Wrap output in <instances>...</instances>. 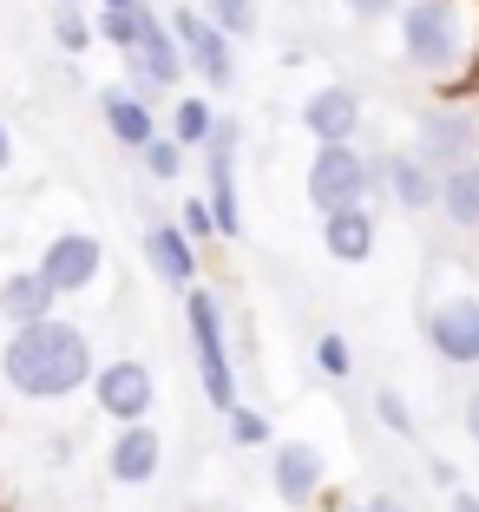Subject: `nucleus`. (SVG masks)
<instances>
[{"label":"nucleus","instance_id":"6","mask_svg":"<svg viewBox=\"0 0 479 512\" xmlns=\"http://www.w3.org/2000/svg\"><path fill=\"white\" fill-rule=\"evenodd\" d=\"M171 33H178V53H184V73H197L210 92H230V79H237V53H230V33H217L197 7H178V14L165 20Z\"/></svg>","mask_w":479,"mask_h":512},{"label":"nucleus","instance_id":"33","mask_svg":"<svg viewBox=\"0 0 479 512\" xmlns=\"http://www.w3.org/2000/svg\"><path fill=\"white\" fill-rule=\"evenodd\" d=\"M361 512H407V506H401V499H388V493H381V499H368Z\"/></svg>","mask_w":479,"mask_h":512},{"label":"nucleus","instance_id":"34","mask_svg":"<svg viewBox=\"0 0 479 512\" xmlns=\"http://www.w3.org/2000/svg\"><path fill=\"white\" fill-rule=\"evenodd\" d=\"M466 427H473V440H479V394L466 401Z\"/></svg>","mask_w":479,"mask_h":512},{"label":"nucleus","instance_id":"27","mask_svg":"<svg viewBox=\"0 0 479 512\" xmlns=\"http://www.w3.org/2000/svg\"><path fill=\"white\" fill-rule=\"evenodd\" d=\"M224 421H230V440H237V447H263V440H270V421H263L256 407H243V401L230 407Z\"/></svg>","mask_w":479,"mask_h":512},{"label":"nucleus","instance_id":"1","mask_svg":"<svg viewBox=\"0 0 479 512\" xmlns=\"http://www.w3.org/2000/svg\"><path fill=\"white\" fill-rule=\"evenodd\" d=\"M92 342L79 322L46 316L27 329H7L0 348V381L20 394V401H73L79 388H92Z\"/></svg>","mask_w":479,"mask_h":512},{"label":"nucleus","instance_id":"28","mask_svg":"<svg viewBox=\"0 0 479 512\" xmlns=\"http://www.w3.org/2000/svg\"><path fill=\"white\" fill-rule=\"evenodd\" d=\"M178 230H184L191 243H210V237H217V217H210L204 197H184V204H178Z\"/></svg>","mask_w":479,"mask_h":512},{"label":"nucleus","instance_id":"10","mask_svg":"<svg viewBox=\"0 0 479 512\" xmlns=\"http://www.w3.org/2000/svg\"><path fill=\"white\" fill-rule=\"evenodd\" d=\"M473 151H479V119H473V112L440 106V112H427V119H420V145H414V158H427L434 171L479 165Z\"/></svg>","mask_w":479,"mask_h":512},{"label":"nucleus","instance_id":"7","mask_svg":"<svg viewBox=\"0 0 479 512\" xmlns=\"http://www.w3.org/2000/svg\"><path fill=\"white\" fill-rule=\"evenodd\" d=\"M92 401L112 427H132V421H151V401H158V381H151L145 362L119 355V362L92 368Z\"/></svg>","mask_w":479,"mask_h":512},{"label":"nucleus","instance_id":"9","mask_svg":"<svg viewBox=\"0 0 479 512\" xmlns=\"http://www.w3.org/2000/svg\"><path fill=\"white\" fill-rule=\"evenodd\" d=\"M184 79V53H178V33L165 27V20L151 14L145 33H138V46L125 53V86L138 92V99H151V92H178Z\"/></svg>","mask_w":479,"mask_h":512},{"label":"nucleus","instance_id":"5","mask_svg":"<svg viewBox=\"0 0 479 512\" xmlns=\"http://www.w3.org/2000/svg\"><path fill=\"white\" fill-rule=\"evenodd\" d=\"M33 270L46 276V289H53L60 302L86 296V289L105 276V243L92 237V230H60V237L40 243V263H33Z\"/></svg>","mask_w":479,"mask_h":512},{"label":"nucleus","instance_id":"36","mask_svg":"<svg viewBox=\"0 0 479 512\" xmlns=\"http://www.w3.org/2000/svg\"><path fill=\"white\" fill-rule=\"evenodd\" d=\"M53 7H86V0H53Z\"/></svg>","mask_w":479,"mask_h":512},{"label":"nucleus","instance_id":"23","mask_svg":"<svg viewBox=\"0 0 479 512\" xmlns=\"http://www.w3.org/2000/svg\"><path fill=\"white\" fill-rule=\"evenodd\" d=\"M197 14H204L217 33H230V40H250L256 33V0H204Z\"/></svg>","mask_w":479,"mask_h":512},{"label":"nucleus","instance_id":"15","mask_svg":"<svg viewBox=\"0 0 479 512\" xmlns=\"http://www.w3.org/2000/svg\"><path fill=\"white\" fill-rule=\"evenodd\" d=\"M46 316H60V296L46 289L40 270H7L0 276V322H7V329H27V322H46Z\"/></svg>","mask_w":479,"mask_h":512},{"label":"nucleus","instance_id":"8","mask_svg":"<svg viewBox=\"0 0 479 512\" xmlns=\"http://www.w3.org/2000/svg\"><path fill=\"white\" fill-rule=\"evenodd\" d=\"M204 204L217 217V237L237 243L243 237V211H237V125L217 119V132L204 138Z\"/></svg>","mask_w":479,"mask_h":512},{"label":"nucleus","instance_id":"18","mask_svg":"<svg viewBox=\"0 0 479 512\" xmlns=\"http://www.w3.org/2000/svg\"><path fill=\"white\" fill-rule=\"evenodd\" d=\"M276 493H283V506H309L315 493H322V453L309 447V440H283V447H276Z\"/></svg>","mask_w":479,"mask_h":512},{"label":"nucleus","instance_id":"22","mask_svg":"<svg viewBox=\"0 0 479 512\" xmlns=\"http://www.w3.org/2000/svg\"><path fill=\"white\" fill-rule=\"evenodd\" d=\"M210 132H217V112H210V99H178V106H171V138H178L184 151H204Z\"/></svg>","mask_w":479,"mask_h":512},{"label":"nucleus","instance_id":"29","mask_svg":"<svg viewBox=\"0 0 479 512\" xmlns=\"http://www.w3.org/2000/svg\"><path fill=\"white\" fill-rule=\"evenodd\" d=\"M375 414H381V427H394L401 440H414V414L401 407V394H394V388H381V394H375Z\"/></svg>","mask_w":479,"mask_h":512},{"label":"nucleus","instance_id":"2","mask_svg":"<svg viewBox=\"0 0 479 512\" xmlns=\"http://www.w3.org/2000/svg\"><path fill=\"white\" fill-rule=\"evenodd\" d=\"M184 329H191V355H197V381H204V401L217 414L237 407V375H230V342H224V302L210 289H184Z\"/></svg>","mask_w":479,"mask_h":512},{"label":"nucleus","instance_id":"31","mask_svg":"<svg viewBox=\"0 0 479 512\" xmlns=\"http://www.w3.org/2000/svg\"><path fill=\"white\" fill-rule=\"evenodd\" d=\"M7 171H14V125L0 119V178H7Z\"/></svg>","mask_w":479,"mask_h":512},{"label":"nucleus","instance_id":"4","mask_svg":"<svg viewBox=\"0 0 479 512\" xmlns=\"http://www.w3.org/2000/svg\"><path fill=\"white\" fill-rule=\"evenodd\" d=\"M368 191H375V165H368L355 145H322V151L309 158V204H315L322 217L368 204Z\"/></svg>","mask_w":479,"mask_h":512},{"label":"nucleus","instance_id":"20","mask_svg":"<svg viewBox=\"0 0 479 512\" xmlns=\"http://www.w3.org/2000/svg\"><path fill=\"white\" fill-rule=\"evenodd\" d=\"M440 211H447L460 230H479V165L440 171Z\"/></svg>","mask_w":479,"mask_h":512},{"label":"nucleus","instance_id":"32","mask_svg":"<svg viewBox=\"0 0 479 512\" xmlns=\"http://www.w3.org/2000/svg\"><path fill=\"white\" fill-rule=\"evenodd\" d=\"M447 512H479V493H466V486H453V499H447Z\"/></svg>","mask_w":479,"mask_h":512},{"label":"nucleus","instance_id":"26","mask_svg":"<svg viewBox=\"0 0 479 512\" xmlns=\"http://www.w3.org/2000/svg\"><path fill=\"white\" fill-rule=\"evenodd\" d=\"M315 368H322V375H329V381H348V375H355V355H348V342H342V335H315Z\"/></svg>","mask_w":479,"mask_h":512},{"label":"nucleus","instance_id":"35","mask_svg":"<svg viewBox=\"0 0 479 512\" xmlns=\"http://www.w3.org/2000/svg\"><path fill=\"white\" fill-rule=\"evenodd\" d=\"M99 7H138V0H99Z\"/></svg>","mask_w":479,"mask_h":512},{"label":"nucleus","instance_id":"14","mask_svg":"<svg viewBox=\"0 0 479 512\" xmlns=\"http://www.w3.org/2000/svg\"><path fill=\"white\" fill-rule=\"evenodd\" d=\"M99 119H105V132L119 138L125 151H145L151 138H158V119H151V99H138L132 86H105V92H99Z\"/></svg>","mask_w":479,"mask_h":512},{"label":"nucleus","instance_id":"13","mask_svg":"<svg viewBox=\"0 0 479 512\" xmlns=\"http://www.w3.org/2000/svg\"><path fill=\"white\" fill-rule=\"evenodd\" d=\"M375 184H388L394 204H407V211H434L440 204V171L427 165V158H414V151L375 158Z\"/></svg>","mask_w":479,"mask_h":512},{"label":"nucleus","instance_id":"3","mask_svg":"<svg viewBox=\"0 0 479 512\" xmlns=\"http://www.w3.org/2000/svg\"><path fill=\"white\" fill-rule=\"evenodd\" d=\"M401 46L414 73H453L466 60V20L460 0H414L401 14Z\"/></svg>","mask_w":479,"mask_h":512},{"label":"nucleus","instance_id":"21","mask_svg":"<svg viewBox=\"0 0 479 512\" xmlns=\"http://www.w3.org/2000/svg\"><path fill=\"white\" fill-rule=\"evenodd\" d=\"M145 20H151V0H138V7H99L92 33H99V46H112V53H132Z\"/></svg>","mask_w":479,"mask_h":512},{"label":"nucleus","instance_id":"25","mask_svg":"<svg viewBox=\"0 0 479 512\" xmlns=\"http://www.w3.org/2000/svg\"><path fill=\"white\" fill-rule=\"evenodd\" d=\"M138 158H145V171H151V178H158V184H171V178H178V171H184V145H178V138H171V132H158V138H151L145 151H138Z\"/></svg>","mask_w":479,"mask_h":512},{"label":"nucleus","instance_id":"30","mask_svg":"<svg viewBox=\"0 0 479 512\" xmlns=\"http://www.w3.org/2000/svg\"><path fill=\"white\" fill-rule=\"evenodd\" d=\"M342 7H348V14H361V20H381L394 0H342Z\"/></svg>","mask_w":479,"mask_h":512},{"label":"nucleus","instance_id":"24","mask_svg":"<svg viewBox=\"0 0 479 512\" xmlns=\"http://www.w3.org/2000/svg\"><path fill=\"white\" fill-rule=\"evenodd\" d=\"M53 46L60 53H86V46H99V33H92V20L79 7H53Z\"/></svg>","mask_w":479,"mask_h":512},{"label":"nucleus","instance_id":"11","mask_svg":"<svg viewBox=\"0 0 479 512\" xmlns=\"http://www.w3.org/2000/svg\"><path fill=\"white\" fill-rule=\"evenodd\" d=\"M158 467H165V440H158V427H151V421L119 427V440L105 447V473H112L119 486H151V480H158Z\"/></svg>","mask_w":479,"mask_h":512},{"label":"nucleus","instance_id":"17","mask_svg":"<svg viewBox=\"0 0 479 512\" xmlns=\"http://www.w3.org/2000/svg\"><path fill=\"white\" fill-rule=\"evenodd\" d=\"M302 125L315 132V145H348L355 125H361V99L348 86H322L309 106H302Z\"/></svg>","mask_w":479,"mask_h":512},{"label":"nucleus","instance_id":"16","mask_svg":"<svg viewBox=\"0 0 479 512\" xmlns=\"http://www.w3.org/2000/svg\"><path fill=\"white\" fill-rule=\"evenodd\" d=\"M145 263H151V276L171 283V289H191L197 283V243L184 237L178 224H151L145 230Z\"/></svg>","mask_w":479,"mask_h":512},{"label":"nucleus","instance_id":"19","mask_svg":"<svg viewBox=\"0 0 479 512\" xmlns=\"http://www.w3.org/2000/svg\"><path fill=\"white\" fill-rule=\"evenodd\" d=\"M322 243H329L335 263H368V256H375V211H368V204L329 211L322 217Z\"/></svg>","mask_w":479,"mask_h":512},{"label":"nucleus","instance_id":"12","mask_svg":"<svg viewBox=\"0 0 479 512\" xmlns=\"http://www.w3.org/2000/svg\"><path fill=\"white\" fill-rule=\"evenodd\" d=\"M427 342H434V355L440 362H453V368H473L479 362V302H440L434 309V322H427Z\"/></svg>","mask_w":479,"mask_h":512}]
</instances>
